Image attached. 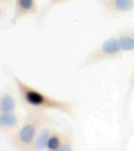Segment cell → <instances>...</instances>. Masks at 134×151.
<instances>
[{
    "label": "cell",
    "mask_w": 134,
    "mask_h": 151,
    "mask_svg": "<svg viewBox=\"0 0 134 151\" xmlns=\"http://www.w3.org/2000/svg\"><path fill=\"white\" fill-rule=\"evenodd\" d=\"M11 75L19 99L27 109L54 110L69 116L76 114L77 103L74 99L56 98L28 85L14 72H11Z\"/></svg>",
    "instance_id": "1"
},
{
    "label": "cell",
    "mask_w": 134,
    "mask_h": 151,
    "mask_svg": "<svg viewBox=\"0 0 134 151\" xmlns=\"http://www.w3.org/2000/svg\"><path fill=\"white\" fill-rule=\"evenodd\" d=\"M27 109L28 112L20 127L15 133L9 136V142L11 147L19 150H30L40 129L46 123L53 120L45 110Z\"/></svg>",
    "instance_id": "2"
},
{
    "label": "cell",
    "mask_w": 134,
    "mask_h": 151,
    "mask_svg": "<svg viewBox=\"0 0 134 151\" xmlns=\"http://www.w3.org/2000/svg\"><path fill=\"white\" fill-rule=\"evenodd\" d=\"M125 54L119 45L116 35L107 38L87 56L78 68L80 71L97 63L119 59Z\"/></svg>",
    "instance_id": "3"
},
{
    "label": "cell",
    "mask_w": 134,
    "mask_h": 151,
    "mask_svg": "<svg viewBox=\"0 0 134 151\" xmlns=\"http://www.w3.org/2000/svg\"><path fill=\"white\" fill-rule=\"evenodd\" d=\"M39 12L37 0H15L13 16L10 21L11 27H15L26 17L37 16Z\"/></svg>",
    "instance_id": "4"
},
{
    "label": "cell",
    "mask_w": 134,
    "mask_h": 151,
    "mask_svg": "<svg viewBox=\"0 0 134 151\" xmlns=\"http://www.w3.org/2000/svg\"><path fill=\"white\" fill-rule=\"evenodd\" d=\"M101 6L106 13L115 17H124L134 12V0H112Z\"/></svg>",
    "instance_id": "5"
},
{
    "label": "cell",
    "mask_w": 134,
    "mask_h": 151,
    "mask_svg": "<svg viewBox=\"0 0 134 151\" xmlns=\"http://www.w3.org/2000/svg\"><path fill=\"white\" fill-rule=\"evenodd\" d=\"M24 118L18 112L0 113V131L11 136L22 124Z\"/></svg>",
    "instance_id": "6"
},
{
    "label": "cell",
    "mask_w": 134,
    "mask_h": 151,
    "mask_svg": "<svg viewBox=\"0 0 134 151\" xmlns=\"http://www.w3.org/2000/svg\"><path fill=\"white\" fill-rule=\"evenodd\" d=\"M18 95L11 88H7L0 95V113L18 112L19 108Z\"/></svg>",
    "instance_id": "7"
},
{
    "label": "cell",
    "mask_w": 134,
    "mask_h": 151,
    "mask_svg": "<svg viewBox=\"0 0 134 151\" xmlns=\"http://www.w3.org/2000/svg\"><path fill=\"white\" fill-rule=\"evenodd\" d=\"M57 128L54 120L48 122L39 131L32 145L30 151H44L46 150L47 143L50 135Z\"/></svg>",
    "instance_id": "8"
},
{
    "label": "cell",
    "mask_w": 134,
    "mask_h": 151,
    "mask_svg": "<svg viewBox=\"0 0 134 151\" xmlns=\"http://www.w3.org/2000/svg\"><path fill=\"white\" fill-rule=\"evenodd\" d=\"M116 36L124 52L134 53V26H123Z\"/></svg>",
    "instance_id": "9"
},
{
    "label": "cell",
    "mask_w": 134,
    "mask_h": 151,
    "mask_svg": "<svg viewBox=\"0 0 134 151\" xmlns=\"http://www.w3.org/2000/svg\"><path fill=\"white\" fill-rule=\"evenodd\" d=\"M74 0H48L47 3L43 8L40 9L38 15L37 16V23L39 27H42L44 23L45 19L54 8L60 5L70 2Z\"/></svg>",
    "instance_id": "10"
},
{
    "label": "cell",
    "mask_w": 134,
    "mask_h": 151,
    "mask_svg": "<svg viewBox=\"0 0 134 151\" xmlns=\"http://www.w3.org/2000/svg\"><path fill=\"white\" fill-rule=\"evenodd\" d=\"M76 148V136L70 128L64 130L63 139L59 151H72Z\"/></svg>",
    "instance_id": "11"
},
{
    "label": "cell",
    "mask_w": 134,
    "mask_h": 151,
    "mask_svg": "<svg viewBox=\"0 0 134 151\" xmlns=\"http://www.w3.org/2000/svg\"><path fill=\"white\" fill-rule=\"evenodd\" d=\"M63 134H64V130L60 131L57 128H56L48 139L46 150L59 151L62 145Z\"/></svg>",
    "instance_id": "12"
},
{
    "label": "cell",
    "mask_w": 134,
    "mask_h": 151,
    "mask_svg": "<svg viewBox=\"0 0 134 151\" xmlns=\"http://www.w3.org/2000/svg\"><path fill=\"white\" fill-rule=\"evenodd\" d=\"M133 91H134V63H133V66L132 68V70H131L130 75L128 79V90H127L125 99H124L123 110L124 118H125V116H127V114H128L129 104H130L131 97L132 96Z\"/></svg>",
    "instance_id": "13"
},
{
    "label": "cell",
    "mask_w": 134,
    "mask_h": 151,
    "mask_svg": "<svg viewBox=\"0 0 134 151\" xmlns=\"http://www.w3.org/2000/svg\"><path fill=\"white\" fill-rule=\"evenodd\" d=\"M15 0H0V17L1 19L6 16L8 9L14 7Z\"/></svg>",
    "instance_id": "14"
},
{
    "label": "cell",
    "mask_w": 134,
    "mask_h": 151,
    "mask_svg": "<svg viewBox=\"0 0 134 151\" xmlns=\"http://www.w3.org/2000/svg\"><path fill=\"white\" fill-rule=\"evenodd\" d=\"M112 0H99L100 1V4H102V3H105V2H108V1H111Z\"/></svg>",
    "instance_id": "15"
}]
</instances>
